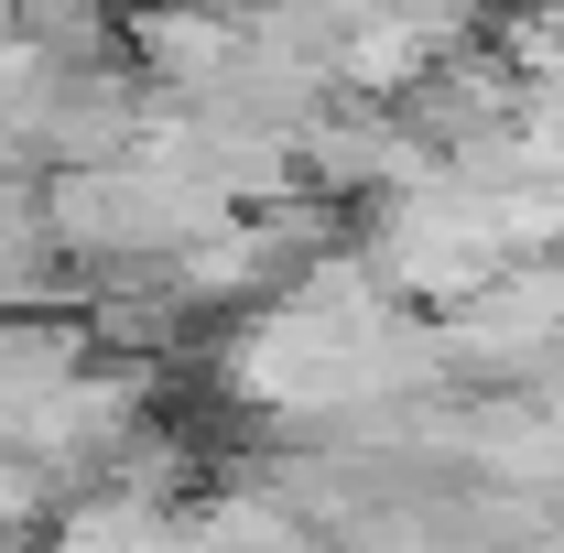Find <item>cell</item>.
<instances>
[{
  "label": "cell",
  "mask_w": 564,
  "mask_h": 553,
  "mask_svg": "<svg viewBox=\"0 0 564 553\" xmlns=\"http://www.w3.org/2000/svg\"><path fill=\"white\" fill-rule=\"evenodd\" d=\"M141 55H152V76H174V87H228L239 55H250V33L228 11H207V0H174V11H141Z\"/></svg>",
  "instance_id": "6da1fadb"
}]
</instances>
